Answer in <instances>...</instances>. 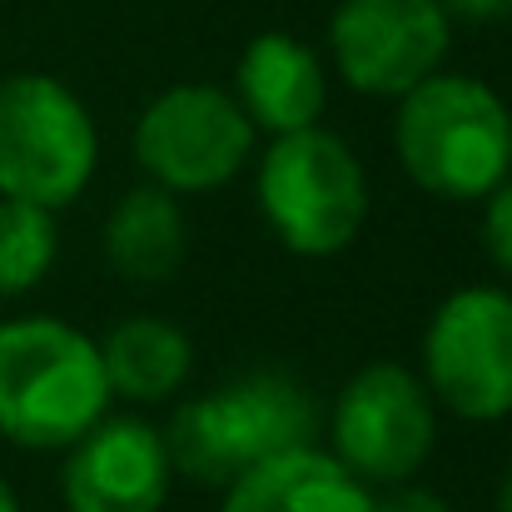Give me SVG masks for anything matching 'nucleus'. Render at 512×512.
Instances as JSON below:
<instances>
[{"mask_svg": "<svg viewBox=\"0 0 512 512\" xmlns=\"http://www.w3.org/2000/svg\"><path fill=\"white\" fill-rule=\"evenodd\" d=\"M110 413L100 343L65 319L0 324V438L30 453L80 443Z\"/></svg>", "mask_w": 512, "mask_h": 512, "instance_id": "nucleus-1", "label": "nucleus"}, {"mask_svg": "<svg viewBox=\"0 0 512 512\" xmlns=\"http://www.w3.org/2000/svg\"><path fill=\"white\" fill-rule=\"evenodd\" d=\"M393 145L423 194L473 204L512 174V110L473 75H428L403 95Z\"/></svg>", "mask_w": 512, "mask_h": 512, "instance_id": "nucleus-2", "label": "nucleus"}, {"mask_svg": "<svg viewBox=\"0 0 512 512\" xmlns=\"http://www.w3.org/2000/svg\"><path fill=\"white\" fill-rule=\"evenodd\" d=\"M314 423V398L299 378L254 368L179 403L160 438L174 473L199 488H229L254 463L314 443Z\"/></svg>", "mask_w": 512, "mask_h": 512, "instance_id": "nucleus-3", "label": "nucleus"}, {"mask_svg": "<svg viewBox=\"0 0 512 512\" xmlns=\"http://www.w3.org/2000/svg\"><path fill=\"white\" fill-rule=\"evenodd\" d=\"M254 189L279 244L304 259L348 249L368 219V174L353 145L319 125L274 135Z\"/></svg>", "mask_w": 512, "mask_h": 512, "instance_id": "nucleus-4", "label": "nucleus"}, {"mask_svg": "<svg viewBox=\"0 0 512 512\" xmlns=\"http://www.w3.org/2000/svg\"><path fill=\"white\" fill-rule=\"evenodd\" d=\"M100 160V135L85 100L55 75L0 80V194L40 209H65L85 194Z\"/></svg>", "mask_w": 512, "mask_h": 512, "instance_id": "nucleus-5", "label": "nucleus"}, {"mask_svg": "<svg viewBox=\"0 0 512 512\" xmlns=\"http://www.w3.org/2000/svg\"><path fill=\"white\" fill-rule=\"evenodd\" d=\"M428 393L468 418L498 423L512 413V294L493 284H468L448 294L423 334Z\"/></svg>", "mask_w": 512, "mask_h": 512, "instance_id": "nucleus-6", "label": "nucleus"}, {"mask_svg": "<svg viewBox=\"0 0 512 512\" xmlns=\"http://www.w3.org/2000/svg\"><path fill=\"white\" fill-rule=\"evenodd\" d=\"M438 413L433 393L403 363H368L343 383L329 423V453L363 483H413L433 458Z\"/></svg>", "mask_w": 512, "mask_h": 512, "instance_id": "nucleus-7", "label": "nucleus"}, {"mask_svg": "<svg viewBox=\"0 0 512 512\" xmlns=\"http://www.w3.org/2000/svg\"><path fill=\"white\" fill-rule=\"evenodd\" d=\"M254 125L234 95L214 85H174L135 125V165L170 194H209L254 155Z\"/></svg>", "mask_w": 512, "mask_h": 512, "instance_id": "nucleus-8", "label": "nucleus"}, {"mask_svg": "<svg viewBox=\"0 0 512 512\" xmlns=\"http://www.w3.org/2000/svg\"><path fill=\"white\" fill-rule=\"evenodd\" d=\"M329 45L358 95L403 100L438 75L453 45V20L438 0H343L329 20Z\"/></svg>", "mask_w": 512, "mask_h": 512, "instance_id": "nucleus-9", "label": "nucleus"}, {"mask_svg": "<svg viewBox=\"0 0 512 512\" xmlns=\"http://www.w3.org/2000/svg\"><path fill=\"white\" fill-rule=\"evenodd\" d=\"M170 453L160 428L140 418H100L60 473L65 512H160L170 498Z\"/></svg>", "mask_w": 512, "mask_h": 512, "instance_id": "nucleus-10", "label": "nucleus"}, {"mask_svg": "<svg viewBox=\"0 0 512 512\" xmlns=\"http://www.w3.org/2000/svg\"><path fill=\"white\" fill-rule=\"evenodd\" d=\"M234 90H239L234 100L249 115V125L269 130V135L319 125L324 100H329L319 55L284 30H264L244 45L239 70H234Z\"/></svg>", "mask_w": 512, "mask_h": 512, "instance_id": "nucleus-11", "label": "nucleus"}, {"mask_svg": "<svg viewBox=\"0 0 512 512\" xmlns=\"http://www.w3.org/2000/svg\"><path fill=\"white\" fill-rule=\"evenodd\" d=\"M219 512H373V493L334 453L304 443L239 473Z\"/></svg>", "mask_w": 512, "mask_h": 512, "instance_id": "nucleus-12", "label": "nucleus"}, {"mask_svg": "<svg viewBox=\"0 0 512 512\" xmlns=\"http://www.w3.org/2000/svg\"><path fill=\"white\" fill-rule=\"evenodd\" d=\"M189 254V219L179 194L160 184H135L105 219V259L130 284H165Z\"/></svg>", "mask_w": 512, "mask_h": 512, "instance_id": "nucleus-13", "label": "nucleus"}, {"mask_svg": "<svg viewBox=\"0 0 512 512\" xmlns=\"http://www.w3.org/2000/svg\"><path fill=\"white\" fill-rule=\"evenodd\" d=\"M100 358H105L110 393L130 403H165L194 368V343L165 319L135 314L110 329V339L100 343Z\"/></svg>", "mask_w": 512, "mask_h": 512, "instance_id": "nucleus-14", "label": "nucleus"}, {"mask_svg": "<svg viewBox=\"0 0 512 512\" xmlns=\"http://www.w3.org/2000/svg\"><path fill=\"white\" fill-rule=\"evenodd\" d=\"M55 254H60L55 209L0 194V299L30 294L55 269Z\"/></svg>", "mask_w": 512, "mask_h": 512, "instance_id": "nucleus-15", "label": "nucleus"}, {"mask_svg": "<svg viewBox=\"0 0 512 512\" xmlns=\"http://www.w3.org/2000/svg\"><path fill=\"white\" fill-rule=\"evenodd\" d=\"M483 249L503 274H512V174L483 199Z\"/></svg>", "mask_w": 512, "mask_h": 512, "instance_id": "nucleus-16", "label": "nucleus"}, {"mask_svg": "<svg viewBox=\"0 0 512 512\" xmlns=\"http://www.w3.org/2000/svg\"><path fill=\"white\" fill-rule=\"evenodd\" d=\"M373 512H453L443 493L433 488H413V483H393L383 498H373Z\"/></svg>", "mask_w": 512, "mask_h": 512, "instance_id": "nucleus-17", "label": "nucleus"}, {"mask_svg": "<svg viewBox=\"0 0 512 512\" xmlns=\"http://www.w3.org/2000/svg\"><path fill=\"white\" fill-rule=\"evenodd\" d=\"M448 10V20H468V25H488L512 15V0H438Z\"/></svg>", "mask_w": 512, "mask_h": 512, "instance_id": "nucleus-18", "label": "nucleus"}, {"mask_svg": "<svg viewBox=\"0 0 512 512\" xmlns=\"http://www.w3.org/2000/svg\"><path fill=\"white\" fill-rule=\"evenodd\" d=\"M498 512H512V463L503 473V483H498Z\"/></svg>", "mask_w": 512, "mask_h": 512, "instance_id": "nucleus-19", "label": "nucleus"}, {"mask_svg": "<svg viewBox=\"0 0 512 512\" xmlns=\"http://www.w3.org/2000/svg\"><path fill=\"white\" fill-rule=\"evenodd\" d=\"M0 512H20V503H15V488L0 478Z\"/></svg>", "mask_w": 512, "mask_h": 512, "instance_id": "nucleus-20", "label": "nucleus"}]
</instances>
